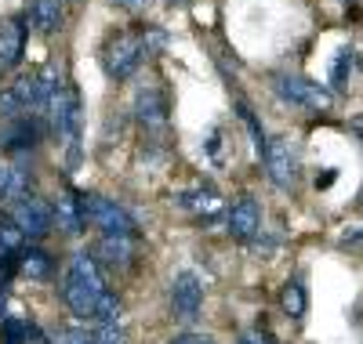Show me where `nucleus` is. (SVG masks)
<instances>
[{
  "mask_svg": "<svg viewBox=\"0 0 363 344\" xmlns=\"http://www.w3.org/2000/svg\"><path fill=\"white\" fill-rule=\"evenodd\" d=\"M106 294H109V287L102 279V268L95 265V258H91V250L73 254L69 265H66V279H62V297H66L69 311L77 319H91V323H95Z\"/></svg>",
  "mask_w": 363,
  "mask_h": 344,
  "instance_id": "1",
  "label": "nucleus"
},
{
  "mask_svg": "<svg viewBox=\"0 0 363 344\" xmlns=\"http://www.w3.org/2000/svg\"><path fill=\"white\" fill-rule=\"evenodd\" d=\"M77 203H80L84 222L95 225L102 236H128V239L138 236V225H135V217L128 214L124 203L99 196V193H77Z\"/></svg>",
  "mask_w": 363,
  "mask_h": 344,
  "instance_id": "2",
  "label": "nucleus"
},
{
  "mask_svg": "<svg viewBox=\"0 0 363 344\" xmlns=\"http://www.w3.org/2000/svg\"><path fill=\"white\" fill-rule=\"evenodd\" d=\"M145 44H142V33L138 29H120V33H113L106 44H102V69L109 80L124 84L138 73V66L145 62Z\"/></svg>",
  "mask_w": 363,
  "mask_h": 344,
  "instance_id": "3",
  "label": "nucleus"
},
{
  "mask_svg": "<svg viewBox=\"0 0 363 344\" xmlns=\"http://www.w3.org/2000/svg\"><path fill=\"white\" fill-rule=\"evenodd\" d=\"M272 87H277V95H280L284 102H291V105H298V109H313V113H327V109H330V95H327V91H323L320 84L306 80V76H298V73L272 76Z\"/></svg>",
  "mask_w": 363,
  "mask_h": 344,
  "instance_id": "4",
  "label": "nucleus"
},
{
  "mask_svg": "<svg viewBox=\"0 0 363 344\" xmlns=\"http://www.w3.org/2000/svg\"><path fill=\"white\" fill-rule=\"evenodd\" d=\"M44 131H48V120L40 113L11 116L4 123V131H0V149L4 152H33L44 142Z\"/></svg>",
  "mask_w": 363,
  "mask_h": 344,
  "instance_id": "5",
  "label": "nucleus"
},
{
  "mask_svg": "<svg viewBox=\"0 0 363 344\" xmlns=\"http://www.w3.org/2000/svg\"><path fill=\"white\" fill-rule=\"evenodd\" d=\"M11 222L22 229V236L29 239H44L51 229H55V217H51V203H44L40 196L26 193L15 200V210H11Z\"/></svg>",
  "mask_w": 363,
  "mask_h": 344,
  "instance_id": "6",
  "label": "nucleus"
},
{
  "mask_svg": "<svg viewBox=\"0 0 363 344\" xmlns=\"http://www.w3.org/2000/svg\"><path fill=\"white\" fill-rule=\"evenodd\" d=\"M262 164H265V174L277 189H294L298 181V156L291 149L287 138H269L265 152H262Z\"/></svg>",
  "mask_w": 363,
  "mask_h": 344,
  "instance_id": "7",
  "label": "nucleus"
},
{
  "mask_svg": "<svg viewBox=\"0 0 363 344\" xmlns=\"http://www.w3.org/2000/svg\"><path fill=\"white\" fill-rule=\"evenodd\" d=\"M22 113H37V76L33 73H22L8 87H0V116L11 120Z\"/></svg>",
  "mask_w": 363,
  "mask_h": 344,
  "instance_id": "8",
  "label": "nucleus"
},
{
  "mask_svg": "<svg viewBox=\"0 0 363 344\" xmlns=\"http://www.w3.org/2000/svg\"><path fill=\"white\" fill-rule=\"evenodd\" d=\"M91 258H95V265L102 268H113V272H128L138 258V243L128 239V236H102L95 246H91Z\"/></svg>",
  "mask_w": 363,
  "mask_h": 344,
  "instance_id": "9",
  "label": "nucleus"
},
{
  "mask_svg": "<svg viewBox=\"0 0 363 344\" xmlns=\"http://www.w3.org/2000/svg\"><path fill=\"white\" fill-rule=\"evenodd\" d=\"M203 304V283L196 279V272H178L171 283V308L182 319H196Z\"/></svg>",
  "mask_w": 363,
  "mask_h": 344,
  "instance_id": "10",
  "label": "nucleus"
},
{
  "mask_svg": "<svg viewBox=\"0 0 363 344\" xmlns=\"http://www.w3.org/2000/svg\"><path fill=\"white\" fill-rule=\"evenodd\" d=\"M225 229L233 239H255L258 229H262V207L251 200V196H240L229 203V214H225Z\"/></svg>",
  "mask_w": 363,
  "mask_h": 344,
  "instance_id": "11",
  "label": "nucleus"
},
{
  "mask_svg": "<svg viewBox=\"0 0 363 344\" xmlns=\"http://www.w3.org/2000/svg\"><path fill=\"white\" fill-rule=\"evenodd\" d=\"M135 120L142 123L145 131H164L167 127V95L157 84L142 87L135 95Z\"/></svg>",
  "mask_w": 363,
  "mask_h": 344,
  "instance_id": "12",
  "label": "nucleus"
},
{
  "mask_svg": "<svg viewBox=\"0 0 363 344\" xmlns=\"http://www.w3.org/2000/svg\"><path fill=\"white\" fill-rule=\"evenodd\" d=\"M26 55V29L22 22H4L0 25V73H11L18 69V62Z\"/></svg>",
  "mask_w": 363,
  "mask_h": 344,
  "instance_id": "13",
  "label": "nucleus"
},
{
  "mask_svg": "<svg viewBox=\"0 0 363 344\" xmlns=\"http://www.w3.org/2000/svg\"><path fill=\"white\" fill-rule=\"evenodd\" d=\"M51 217L62 236H80L84 232V214H80V203H77V193H62L55 203H51Z\"/></svg>",
  "mask_w": 363,
  "mask_h": 344,
  "instance_id": "14",
  "label": "nucleus"
},
{
  "mask_svg": "<svg viewBox=\"0 0 363 344\" xmlns=\"http://www.w3.org/2000/svg\"><path fill=\"white\" fill-rule=\"evenodd\" d=\"M26 22L44 37L58 33V29H62V0H33L26 11Z\"/></svg>",
  "mask_w": 363,
  "mask_h": 344,
  "instance_id": "15",
  "label": "nucleus"
},
{
  "mask_svg": "<svg viewBox=\"0 0 363 344\" xmlns=\"http://www.w3.org/2000/svg\"><path fill=\"white\" fill-rule=\"evenodd\" d=\"M174 203H178L182 210L200 214V217H215V214L222 210V196L211 189V185H196V189H189V193H178Z\"/></svg>",
  "mask_w": 363,
  "mask_h": 344,
  "instance_id": "16",
  "label": "nucleus"
},
{
  "mask_svg": "<svg viewBox=\"0 0 363 344\" xmlns=\"http://www.w3.org/2000/svg\"><path fill=\"white\" fill-rule=\"evenodd\" d=\"M18 272L29 275V279H37V283H44V279L55 275V258L48 254V250H40V246H22Z\"/></svg>",
  "mask_w": 363,
  "mask_h": 344,
  "instance_id": "17",
  "label": "nucleus"
},
{
  "mask_svg": "<svg viewBox=\"0 0 363 344\" xmlns=\"http://www.w3.org/2000/svg\"><path fill=\"white\" fill-rule=\"evenodd\" d=\"M29 193V174L15 164H0V200H18Z\"/></svg>",
  "mask_w": 363,
  "mask_h": 344,
  "instance_id": "18",
  "label": "nucleus"
},
{
  "mask_svg": "<svg viewBox=\"0 0 363 344\" xmlns=\"http://www.w3.org/2000/svg\"><path fill=\"white\" fill-rule=\"evenodd\" d=\"M280 304H284V311H287L291 319H301V316H306L309 294H306V287H301V279H287L284 290H280Z\"/></svg>",
  "mask_w": 363,
  "mask_h": 344,
  "instance_id": "19",
  "label": "nucleus"
},
{
  "mask_svg": "<svg viewBox=\"0 0 363 344\" xmlns=\"http://www.w3.org/2000/svg\"><path fill=\"white\" fill-rule=\"evenodd\" d=\"M22 229L11 222V217L0 214V258H18L22 254Z\"/></svg>",
  "mask_w": 363,
  "mask_h": 344,
  "instance_id": "20",
  "label": "nucleus"
},
{
  "mask_svg": "<svg viewBox=\"0 0 363 344\" xmlns=\"http://www.w3.org/2000/svg\"><path fill=\"white\" fill-rule=\"evenodd\" d=\"M91 344H128V330L120 319L113 323H95V330H91Z\"/></svg>",
  "mask_w": 363,
  "mask_h": 344,
  "instance_id": "21",
  "label": "nucleus"
},
{
  "mask_svg": "<svg viewBox=\"0 0 363 344\" xmlns=\"http://www.w3.org/2000/svg\"><path fill=\"white\" fill-rule=\"evenodd\" d=\"M349 73H352V51H349V47H342V51H338V58H335V66H330V87L342 91V87L349 84Z\"/></svg>",
  "mask_w": 363,
  "mask_h": 344,
  "instance_id": "22",
  "label": "nucleus"
},
{
  "mask_svg": "<svg viewBox=\"0 0 363 344\" xmlns=\"http://www.w3.org/2000/svg\"><path fill=\"white\" fill-rule=\"evenodd\" d=\"M236 344H277V337H272L265 326H251V330H244L236 337Z\"/></svg>",
  "mask_w": 363,
  "mask_h": 344,
  "instance_id": "23",
  "label": "nucleus"
},
{
  "mask_svg": "<svg viewBox=\"0 0 363 344\" xmlns=\"http://www.w3.org/2000/svg\"><path fill=\"white\" fill-rule=\"evenodd\" d=\"M51 344H91V333L84 330V326H69V330H62Z\"/></svg>",
  "mask_w": 363,
  "mask_h": 344,
  "instance_id": "24",
  "label": "nucleus"
},
{
  "mask_svg": "<svg viewBox=\"0 0 363 344\" xmlns=\"http://www.w3.org/2000/svg\"><path fill=\"white\" fill-rule=\"evenodd\" d=\"M171 344H215L211 337H200V333H182V337H174Z\"/></svg>",
  "mask_w": 363,
  "mask_h": 344,
  "instance_id": "25",
  "label": "nucleus"
},
{
  "mask_svg": "<svg viewBox=\"0 0 363 344\" xmlns=\"http://www.w3.org/2000/svg\"><path fill=\"white\" fill-rule=\"evenodd\" d=\"M330 181H335V171H323V178H316V189H327Z\"/></svg>",
  "mask_w": 363,
  "mask_h": 344,
  "instance_id": "26",
  "label": "nucleus"
},
{
  "mask_svg": "<svg viewBox=\"0 0 363 344\" xmlns=\"http://www.w3.org/2000/svg\"><path fill=\"white\" fill-rule=\"evenodd\" d=\"M113 4H120V8H142L145 0H113Z\"/></svg>",
  "mask_w": 363,
  "mask_h": 344,
  "instance_id": "27",
  "label": "nucleus"
},
{
  "mask_svg": "<svg viewBox=\"0 0 363 344\" xmlns=\"http://www.w3.org/2000/svg\"><path fill=\"white\" fill-rule=\"evenodd\" d=\"M62 4H73V0H62Z\"/></svg>",
  "mask_w": 363,
  "mask_h": 344,
  "instance_id": "28",
  "label": "nucleus"
},
{
  "mask_svg": "<svg viewBox=\"0 0 363 344\" xmlns=\"http://www.w3.org/2000/svg\"><path fill=\"white\" fill-rule=\"evenodd\" d=\"M167 4H171V0H167Z\"/></svg>",
  "mask_w": 363,
  "mask_h": 344,
  "instance_id": "29",
  "label": "nucleus"
}]
</instances>
